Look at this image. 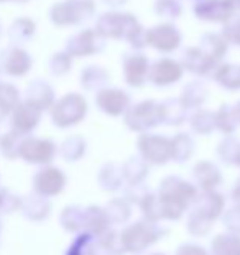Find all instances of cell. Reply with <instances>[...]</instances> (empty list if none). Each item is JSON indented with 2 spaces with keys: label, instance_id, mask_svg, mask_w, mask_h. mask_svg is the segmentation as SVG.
Here are the masks:
<instances>
[{
  "label": "cell",
  "instance_id": "obj_10",
  "mask_svg": "<svg viewBox=\"0 0 240 255\" xmlns=\"http://www.w3.org/2000/svg\"><path fill=\"white\" fill-rule=\"evenodd\" d=\"M34 31H36V23L31 18L21 16V18H16L11 21V25L8 28V38L16 44L26 43L33 38Z\"/></svg>",
  "mask_w": 240,
  "mask_h": 255
},
{
  "label": "cell",
  "instance_id": "obj_18",
  "mask_svg": "<svg viewBox=\"0 0 240 255\" xmlns=\"http://www.w3.org/2000/svg\"><path fill=\"white\" fill-rule=\"evenodd\" d=\"M3 117H5V113L2 112V110H0V118H3Z\"/></svg>",
  "mask_w": 240,
  "mask_h": 255
},
{
  "label": "cell",
  "instance_id": "obj_15",
  "mask_svg": "<svg viewBox=\"0 0 240 255\" xmlns=\"http://www.w3.org/2000/svg\"><path fill=\"white\" fill-rule=\"evenodd\" d=\"M145 61L142 57H132L126 62V77L131 84H139L140 75L144 72Z\"/></svg>",
  "mask_w": 240,
  "mask_h": 255
},
{
  "label": "cell",
  "instance_id": "obj_11",
  "mask_svg": "<svg viewBox=\"0 0 240 255\" xmlns=\"http://www.w3.org/2000/svg\"><path fill=\"white\" fill-rule=\"evenodd\" d=\"M98 107L103 108L107 113L118 115L122 108H124L127 97L120 90H103L97 97Z\"/></svg>",
  "mask_w": 240,
  "mask_h": 255
},
{
  "label": "cell",
  "instance_id": "obj_6",
  "mask_svg": "<svg viewBox=\"0 0 240 255\" xmlns=\"http://www.w3.org/2000/svg\"><path fill=\"white\" fill-rule=\"evenodd\" d=\"M18 154L28 162L46 164L54 155V144L44 139H26L20 144Z\"/></svg>",
  "mask_w": 240,
  "mask_h": 255
},
{
  "label": "cell",
  "instance_id": "obj_5",
  "mask_svg": "<svg viewBox=\"0 0 240 255\" xmlns=\"http://www.w3.org/2000/svg\"><path fill=\"white\" fill-rule=\"evenodd\" d=\"M0 67L3 69L5 74L13 75V77H21L25 75L31 67V57L25 49L18 46H11L2 51L0 54Z\"/></svg>",
  "mask_w": 240,
  "mask_h": 255
},
{
  "label": "cell",
  "instance_id": "obj_2",
  "mask_svg": "<svg viewBox=\"0 0 240 255\" xmlns=\"http://www.w3.org/2000/svg\"><path fill=\"white\" fill-rule=\"evenodd\" d=\"M140 28L137 21L132 18V15L126 13H105L97 21V31L105 38H129L134 41V38L139 34Z\"/></svg>",
  "mask_w": 240,
  "mask_h": 255
},
{
  "label": "cell",
  "instance_id": "obj_12",
  "mask_svg": "<svg viewBox=\"0 0 240 255\" xmlns=\"http://www.w3.org/2000/svg\"><path fill=\"white\" fill-rule=\"evenodd\" d=\"M18 105V90L13 85L0 82V110L7 115L10 110H15Z\"/></svg>",
  "mask_w": 240,
  "mask_h": 255
},
{
  "label": "cell",
  "instance_id": "obj_14",
  "mask_svg": "<svg viewBox=\"0 0 240 255\" xmlns=\"http://www.w3.org/2000/svg\"><path fill=\"white\" fill-rule=\"evenodd\" d=\"M49 69L54 75H64L69 72L70 69V54L67 51H61V53H56L52 56V59L49 62Z\"/></svg>",
  "mask_w": 240,
  "mask_h": 255
},
{
  "label": "cell",
  "instance_id": "obj_7",
  "mask_svg": "<svg viewBox=\"0 0 240 255\" xmlns=\"http://www.w3.org/2000/svg\"><path fill=\"white\" fill-rule=\"evenodd\" d=\"M41 110L30 102H23L13 110V129L18 134L33 131V128L39 123Z\"/></svg>",
  "mask_w": 240,
  "mask_h": 255
},
{
  "label": "cell",
  "instance_id": "obj_1",
  "mask_svg": "<svg viewBox=\"0 0 240 255\" xmlns=\"http://www.w3.org/2000/svg\"><path fill=\"white\" fill-rule=\"evenodd\" d=\"M95 13V3L92 0H66L57 2L49 10V18L56 26L80 25L92 18Z\"/></svg>",
  "mask_w": 240,
  "mask_h": 255
},
{
  "label": "cell",
  "instance_id": "obj_4",
  "mask_svg": "<svg viewBox=\"0 0 240 255\" xmlns=\"http://www.w3.org/2000/svg\"><path fill=\"white\" fill-rule=\"evenodd\" d=\"M103 36L97 30H84L67 39L66 51L70 56H90L103 49Z\"/></svg>",
  "mask_w": 240,
  "mask_h": 255
},
{
  "label": "cell",
  "instance_id": "obj_19",
  "mask_svg": "<svg viewBox=\"0 0 240 255\" xmlns=\"http://www.w3.org/2000/svg\"><path fill=\"white\" fill-rule=\"evenodd\" d=\"M3 2H10V0H0V3H3Z\"/></svg>",
  "mask_w": 240,
  "mask_h": 255
},
{
  "label": "cell",
  "instance_id": "obj_8",
  "mask_svg": "<svg viewBox=\"0 0 240 255\" xmlns=\"http://www.w3.org/2000/svg\"><path fill=\"white\" fill-rule=\"evenodd\" d=\"M66 177L57 169H44L34 177V190L43 196H54L64 188Z\"/></svg>",
  "mask_w": 240,
  "mask_h": 255
},
{
  "label": "cell",
  "instance_id": "obj_16",
  "mask_svg": "<svg viewBox=\"0 0 240 255\" xmlns=\"http://www.w3.org/2000/svg\"><path fill=\"white\" fill-rule=\"evenodd\" d=\"M107 5H111V7H115V5H122L124 3V0H103Z\"/></svg>",
  "mask_w": 240,
  "mask_h": 255
},
{
  "label": "cell",
  "instance_id": "obj_17",
  "mask_svg": "<svg viewBox=\"0 0 240 255\" xmlns=\"http://www.w3.org/2000/svg\"><path fill=\"white\" fill-rule=\"evenodd\" d=\"M10 2H16V3H26V2H30V0H10Z\"/></svg>",
  "mask_w": 240,
  "mask_h": 255
},
{
  "label": "cell",
  "instance_id": "obj_9",
  "mask_svg": "<svg viewBox=\"0 0 240 255\" xmlns=\"http://www.w3.org/2000/svg\"><path fill=\"white\" fill-rule=\"evenodd\" d=\"M54 100V92H52L51 85H48L44 80H34L30 84L26 90V102L33 103L34 107L39 110L49 108Z\"/></svg>",
  "mask_w": 240,
  "mask_h": 255
},
{
  "label": "cell",
  "instance_id": "obj_13",
  "mask_svg": "<svg viewBox=\"0 0 240 255\" xmlns=\"http://www.w3.org/2000/svg\"><path fill=\"white\" fill-rule=\"evenodd\" d=\"M107 80V74H105L100 67H87L84 74H82V85L84 89H93L98 84H103Z\"/></svg>",
  "mask_w": 240,
  "mask_h": 255
},
{
  "label": "cell",
  "instance_id": "obj_3",
  "mask_svg": "<svg viewBox=\"0 0 240 255\" xmlns=\"http://www.w3.org/2000/svg\"><path fill=\"white\" fill-rule=\"evenodd\" d=\"M85 112H87V103L84 100V97H80L77 94H67L59 102L54 103V107L51 110V117L57 126L67 128L79 123L84 118Z\"/></svg>",
  "mask_w": 240,
  "mask_h": 255
}]
</instances>
